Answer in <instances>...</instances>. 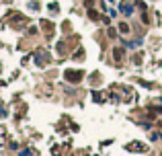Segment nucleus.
I'll use <instances>...</instances> for the list:
<instances>
[{"mask_svg": "<svg viewBox=\"0 0 162 156\" xmlns=\"http://www.w3.org/2000/svg\"><path fill=\"white\" fill-rule=\"evenodd\" d=\"M76 60H80V58H84V49H78V51H76V55H74Z\"/></svg>", "mask_w": 162, "mask_h": 156, "instance_id": "obj_9", "label": "nucleus"}, {"mask_svg": "<svg viewBox=\"0 0 162 156\" xmlns=\"http://www.w3.org/2000/svg\"><path fill=\"white\" fill-rule=\"evenodd\" d=\"M119 10H121L123 14H131L134 13V6H131L129 2H121V4H119Z\"/></svg>", "mask_w": 162, "mask_h": 156, "instance_id": "obj_3", "label": "nucleus"}, {"mask_svg": "<svg viewBox=\"0 0 162 156\" xmlns=\"http://www.w3.org/2000/svg\"><path fill=\"white\" fill-rule=\"evenodd\" d=\"M41 27L45 29L47 33H51V31H54V23H49V21H41Z\"/></svg>", "mask_w": 162, "mask_h": 156, "instance_id": "obj_5", "label": "nucleus"}, {"mask_svg": "<svg viewBox=\"0 0 162 156\" xmlns=\"http://www.w3.org/2000/svg\"><path fill=\"white\" fill-rule=\"evenodd\" d=\"M121 58H123V48H115L113 49V60L115 62H121Z\"/></svg>", "mask_w": 162, "mask_h": 156, "instance_id": "obj_4", "label": "nucleus"}, {"mask_svg": "<svg viewBox=\"0 0 162 156\" xmlns=\"http://www.w3.org/2000/svg\"><path fill=\"white\" fill-rule=\"evenodd\" d=\"M125 148L131 150V152H144V150H146V146H144V144H140V142H131V144H127Z\"/></svg>", "mask_w": 162, "mask_h": 156, "instance_id": "obj_2", "label": "nucleus"}, {"mask_svg": "<svg viewBox=\"0 0 162 156\" xmlns=\"http://www.w3.org/2000/svg\"><path fill=\"white\" fill-rule=\"evenodd\" d=\"M21 156H31V150H23V152H21Z\"/></svg>", "mask_w": 162, "mask_h": 156, "instance_id": "obj_11", "label": "nucleus"}, {"mask_svg": "<svg viewBox=\"0 0 162 156\" xmlns=\"http://www.w3.org/2000/svg\"><path fill=\"white\" fill-rule=\"evenodd\" d=\"M107 35H109V37H117V31H115L113 27H109L107 29Z\"/></svg>", "mask_w": 162, "mask_h": 156, "instance_id": "obj_8", "label": "nucleus"}, {"mask_svg": "<svg viewBox=\"0 0 162 156\" xmlns=\"http://www.w3.org/2000/svg\"><path fill=\"white\" fill-rule=\"evenodd\" d=\"M119 33H129V25L127 23H119Z\"/></svg>", "mask_w": 162, "mask_h": 156, "instance_id": "obj_6", "label": "nucleus"}, {"mask_svg": "<svg viewBox=\"0 0 162 156\" xmlns=\"http://www.w3.org/2000/svg\"><path fill=\"white\" fill-rule=\"evenodd\" d=\"M88 17H90L92 21H96L99 19V13H96V10H88Z\"/></svg>", "mask_w": 162, "mask_h": 156, "instance_id": "obj_7", "label": "nucleus"}, {"mask_svg": "<svg viewBox=\"0 0 162 156\" xmlns=\"http://www.w3.org/2000/svg\"><path fill=\"white\" fill-rule=\"evenodd\" d=\"M49 8H51V13H58V4H55V2H51V4H49Z\"/></svg>", "mask_w": 162, "mask_h": 156, "instance_id": "obj_10", "label": "nucleus"}, {"mask_svg": "<svg viewBox=\"0 0 162 156\" xmlns=\"http://www.w3.org/2000/svg\"><path fill=\"white\" fill-rule=\"evenodd\" d=\"M64 78H66L68 82L76 84V82L82 80V72H78V70H66V72H64Z\"/></svg>", "mask_w": 162, "mask_h": 156, "instance_id": "obj_1", "label": "nucleus"}]
</instances>
